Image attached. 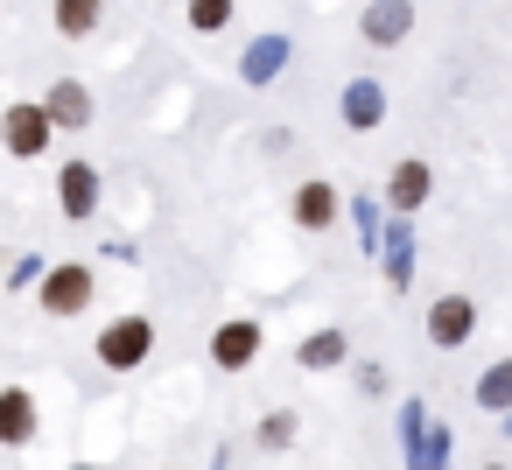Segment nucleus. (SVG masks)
I'll list each match as a JSON object with an SVG mask.
<instances>
[{"label":"nucleus","instance_id":"obj_1","mask_svg":"<svg viewBox=\"0 0 512 470\" xmlns=\"http://www.w3.org/2000/svg\"><path fill=\"white\" fill-rule=\"evenodd\" d=\"M148 351H155V323H148V316H113V323L99 330V365H106V372H141Z\"/></svg>","mask_w":512,"mask_h":470},{"label":"nucleus","instance_id":"obj_2","mask_svg":"<svg viewBox=\"0 0 512 470\" xmlns=\"http://www.w3.org/2000/svg\"><path fill=\"white\" fill-rule=\"evenodd\" d=\"M92 295H99V281H92V267H85V260H57V267L43 274V309H50V316H64V323H71V316H85V309H92Z\"/></svg>","mask_w":512,"mask_h":470},{"label":"nucleus","instance_id":"obj_3","mask_svg":"<svg viewBox=\"0 0 512 470\" xmlns=\"http://www.w3.org/2000/svg\"><path fill=\"white\" fill-rule=\"evenodd\" d=\"M0 127H8V155H22V162H36V155L50 148V134H57L50 106H29V99H15Z\"/></svg>","mask_w":512,"mask_h":470},{"label":"nucleus","instance_id":"obj_4","mask_svg":"<svg viewBox=\"0 0 512 470\" xmlns=\"http://www.w3.org/2000/svg\"><path fill=\"white\" fill-rule=\"evenodd\" d=\"M358 36L372 50H393L414 36V0H365V15H358Z\"/></svg>","mask_w":512,"mask_h":470},{"label":"nucleus","instance_id":"obj_5","mask_svg":"<svg viewBox=\"0 0 512 470\" xmlns=\"http://www.w3.org/2000/svg\"><path fill=\"white\" fill-rule=\"evenodd\" d=\"M253 358H260V323L253 316H232V323L211 330V365L218 372H246Z\"/></svg>","mask_w":512,"mask_h":470},{"label":"nucleus","instance_id":"obj_6","mask_svg":"<svg viewBox=\"0 0 512 470\" xmlns=\"http://www.w3.org/2000/svg\"><path fill=\"white\" fill-rule=\"evenodd\" d=\"M470 330H477V302H470V295H442V302H428V344L456 351Z\"/></svg>","mask_w":512,"mask_h":470},{"label":"nucleus","instance_id":"obj_7","mask_svg":"<svg viewBox=\"0 0 512 470\" xmlns=\"http://www.w3.org/2000/svg\"><path fill=\"white\" fill-rule=\"evenodd\" d=\"M428 190H435V169L421 162V155H407V162H393V176H386V204L407 218V211H421L428 204Z\"/></svg>","mask_w":512,"mask_h":470},{"label":"nucleus","instance_id":"obj_8","mask_svg":"<svg viewBox=\"0 0 512 470\" xmlns=\"http://www.w3.org/2000/svg\"><path fill=\"white\" fill-rule=\"evenodd\" d=\"M288 218H295L302 232H330V225H337V183H323V176L295 183V204H288Z\"/></svg>","mask_w":512,"mask_h":470},{"label":"nucleus","instance_id":"obj_9","mask_svg":"<svg viewBox=\"0 0 512 470\" xmlns=\"http://www.w3.org/2000/svg\"><path fill=\"white\" fill-rule=\"evenodd\" d=\"M0 442H8V449L36 442V393L29 386H0Z\"/></svg>","mask_w":512,"mask_h":470},{"label":"nucleus","instance_id":"obj_10","mask_svg":"<svg viewBox=\"0 0 512 470\" xmlns=\"http://www.w3.org/2000/svg\"><path fill=\"white\" fill-rule=\"evenodd\" d=\"M57 197H64V218H92L99 211V169L92 162H64L57 169Z\"/></svg>","mask_w":512,"mask_h":470},{"label":"nucleus","instance_id":"obj_11","mask_svg":"<svg viewBox=\"0 0 512 470\" xmlns=\"http://www.w3.org/2000/svg\"><path fill=\"white\" fill-rule=\"evenodd\" d=\"M43 106H50V120H57L64 134H78V127H92V92H85L78 78H57Z\"/></svg>","mask_w":512,"mask_h":470},{"label":"nucleus","instance_id":"obj_12","mask_svg":"<svg viewBox=\"0 0 512 470\" xmlns=\"http://www.w3.org/2000/svg\"><path fill=\"white\" fill-rule=\"evenodd\" d=\"M351 358V337L344 330H309L302 344H295V365H309V372H330V365H344Z\"/></svg>","mask_w":512,"mask_h":470},{"label":"nucleus","instance_id":"obj_13","mask_svg":"<svg viewBox=\"0 0 512 470\" xmlns=\"http://www.w3.org/2000/svg\"><path fill=\"white\" fill-rule=\"evenodd\" d=\"M99 22H106V0H57V36L85 43V36H92Z\"/></svg>","mask_w":512,"mask_h":470},{"label":"nucleus","instance_id":"obj_14","mask_svg":"<svg viewBox=\"0 0 512 470\" xmlns=\"http://www.w3.org/2000/svg\"><path fill=\"white\" fill-rule=\"evenodd\" d=\"M232 15H239V0H190V8H183V22H190L197 36H218V29H232Z\"/></svg>","mask_w":512,"mask_h":470},{"label":"nucleus","instance_id":"obj_15","mask_svg":"<svg viewBox=\"0 0 512 470\" xmlns=\"http://www.w3.org/2000/svg\"><path fill=\"white\" fill-rule=\"evenodd\" d=\"M477 407H491V414H498V407H512V358H505V365H491V372L477 379Z\"/></svg>","mask_w":512,"mask_h":470},{"label":"nucleus","instance_id":"obj_16","mask_svg":"<svg viewBox=\"0 0 512 470\" xmlns=\"http://www.w3.org/2000/svg\"><path fill=\"white\" fill-rule=\"evenodd\" d=\"M295 442V414H267L260 421V449H288Z\"/></svg>","mask_w":512,"mask_h":470},{"label":"nucleus","instance_id":"obj_17","mask_svg":"<svg viewBox=\"0 0 512 470\" xmlns=\"http://www.w3.org/2000/svg\"><path fill=\"white\" fill-rule=\"evenodd\" d=\"M351 120H358V127H372V120H379V92H372V85H358V92H351Z\"/></svg>","mask_w":512,"mask_h":470},{"label":"nucleus","instance_id":"obj_18","mask_svg":"<svg viewBox=\"0 0 512 470\" xmlns=\"http://www.w3.org/2000/svg\"><path fill=\"white\" fill-rule=\"evenodd\" d=\"M71 470H99V463H71Z\"/></svg>","mask_w":512,"mask_h":470},{"label":"nucleus","instance_id":"obj_19","mask_svg":"<svg viewBox=\"0 0 512 470\" xmlns=\"http://www.w3.org/2000/svg\"><path fill=\"white\" fill-rule=\"evenodd\" d=\"M484 470H505V463H484Z\"/></svg>","mask_w":512,"mask_h":470}]
</instances>
